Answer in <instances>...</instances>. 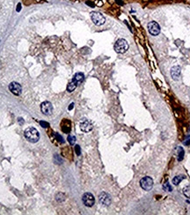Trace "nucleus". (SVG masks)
<instances>
[{"mask_svg": "<svg viewBox=\"0 0 190 215\" xmlns=\"http://www.w3.org/2000/svg\"><path fill=\"white\" fill-rule=\"evenodd\" d=\"M178 161H181L182 160H183V158H184V150H183V148H181V147H178Z\"/></svg>", "mask_w": 190, "mask_h": 215, "instance_id": "2eb2a0df", "label": "nucleus"}, {"mask_svg": "<svg viewBox=\"0 0 190 215\" xmlns=\"http://www.w3.org/2000/svg\"><path fill=\"white\" fill-rule=\"evenodd\" d=\"M73 106H74V103H71V104L70 105V107H69V110L72 109H73Z\"/></svg>", "mask_w": 190, "mask_h": 215, "instance_id": "b1692460", "label": "nucleus"}, {"mask_svg": "<svg viewBox=\"0 0 190 215\" xmlns=\"http://www.w3.org/2000/svg\"><path fill=\"white\" fill-rule=\"evenodd\" d=\"M82 200H83L84 205L87 207H92L95 203V198H94L93 195L92 193H89V192H86L83 195Z\"/></svg>", "mask_w": 190, "mask_h": 215, "instance_id": "423d86ee", "label": "nucleus"}, {"mask_svg": "<svg viewBox=\"0 0 190 215\" xmlns=\"http://www.w3.org/2000/svg\"><path fill=\"white\" fill-rule=\"evenodd\" d=\"M67 139H68V141H69V143H70L71 145H74V144H75V142H76V137L71 136V135L68 136Z\"/></svg>", "mask_w": 190, "mask_h": 215, "instance_id": "a211bd4d", "label": "nucleus"}, {"mask_svg": "<svg viewBox=\"0 0 190 215\" xmlns=\"http://www.w3.org/2000/svg\"><path fill=\"white\" fill-rule=\"evenodd\" d=\"M75 151H76V153H77L78 155H80L81 152H80V146H79L78 145H77L75 146Z\"/></svg>", "mask_w": 190, "mask_h": 215, "instance_id": "4be33fe9", "label": "nucleus"}, {"mask_svg": "<svg viewBox=\"0 0 190 215\" xmlns=\"http://www.w3.org/2000/svg\"><path fill=\"white\" fill-rule=\"evenodd\" d=\"M9 90L12 92V93L14 95H21V92H22V87H21V85L18 82H12L10 83L9 85Z\"/></svg>", "mask_w": 190, "mask_h": 215, "instance_id": "0eeeda50", "label": "nucleus"}, {"mask_svg": "<svg viewBox=\"0 0 190 215\" xmlns=\"http://www.w3.org/2000/svg\"><path fill=\"white\" fill-rule=\"evenodd\" d=\"M186 178V176L184 175H177L175 176L173 179V183L174 184V185H178V184H180V182L184 180Z\"/></svg>", "mask_w": 190, "mask_h": 215, "instance_id": "ddd939ff", "label": "nucleus"}, {"mask_svg": "<svg viewBox=\"0 0 190 215\" xmlns=\"http://www.w3.org/2000/svg\"><path fill=\"white\" fill-rule=\"evenodd\" d=\"M20 9H21V5H20V4H19V5H18V8H17V12H19V11H20Z\"/></svg>", "mask_w": 190, "mask_h": 215, "instance_id": "5701e85b", "label": "nucleus"}, {"mask_svg": "<svg viewBox=\"0 0 190 215\" xmlns=\"http://www.w3.org/2000/svg\"><path fill=\"white\" fill-rule=\"evenodd\" d=\"M24 136L26 140L30 143H37L40 139L39 132L34 127H28L24 132Z\"/></svg>", "mask_w": 190, "mask_h": 215, "instance_id": "f257e3e1", "label": "nucleus"}, {"mask_svg": "<svg viewBox=\"0 0 190 215\" xmlns=\"http://www.w3.org/2000/svg\"><path fill=\"white\" fill-rule=\"evenodd\" d=\"M183 144H184L185 145H190V136H187V137L186 138V139L183 141Z\"/></svg>", "mask_w": 190, "mask_h": 215, "instance_id": "6ab92c4d", "label": "nucleus"}, {"mask_svg": "<svg viewBox=\"0 0 190 215\" xmlns=\"http://www.w3.org/2000/svg\"><path fill=\"white\" fill-rule=\"evenodd\" d=\"M79 127L81 129L82 132H89L92 130L93 126H92V124L87 119H84L80 122L79 124Z\"/></svg>", "mask_w": 190, "mask_h": 215, "instance_id": "1a4fd4ad", "label": "nucleus"}, {"mask_svg": "<svg viewBox=\"0 0 190 215\" xmlns=\"http://www.w3.org/2000/svg\"><path fill=\"white\" fill-rule=\"evenodd\" d=\"M84 78H85V76H84V74H83L82 72H78V73H76V74L74 75V77H73V79H74L78 84H80V83L84 80Z\"/></svg>", "mask_w": 190, "mask_h": 215, "instance_id": "4468645a", "label": "nucleus"}, {"mask_svg": "<svg viewBox=\"0 0 190 215\" xmlns=\"http://www.w3.org/2000/svg\"><path fill=\"white\" fill-rule=\"evenodd\" d=\"M129 49V43L125 39H119L114 44V50L119 54H123Z\"/></svg>", "mask_w": 190, "mask_h": 215, "instance_id": "f03ea898", "label": "nucleus"}, {"mask_svg": "<svg viewBox=\"0 0 190 215\" xmlns=\"http://www.w3.org/2000/svg\"><path fill=\"white\" fill-rule=\"evenodd\" d=\"M41 110L45 116H50L53 112V106L49 102H43L41 104Z\"/></svg>", "mask_w": 190, "mask_h": 215, "instance_id": "6e6552de", "label": "nucleus"}, {"mask_svg": "<svg viewBox=\"0 0 190 215\" xmlns=\"http://www.w3.org/2000/svg\"><path fill=\"white\" fill-rule=\"evenodd\" d=\"M148 30L150 35H157L160 33V26L157 22L156 21H150L148 24Z\"/></svg>", "mask_w": 190, "mask_h": 215, "instance_id": "39448f33", "label": "nucleus"}, {"mask_svg": "<svg viewBox=\"0 0 190 215\" xmlns=\"http://www.w3.org/2000/svg\"><path fill=\"white\" fill-rule=\"evenodd\" d=\"M78 85V83L74 79H72L71 81V82L68 84V86H67V91L70 92V93H71V92H73V91L77 88Z\"/></svg>", "mask_w": 190, "mask_h": 215, "instance_id": "f8f14e48", "label": "nucleus"}, {"mask_svg": "<svg viewBox=\"0 0 190 215\" xmlns=\"http://www.w3.org/2000/svg\"><path fill=\"white\" fill-rule=\"evenodd\" d=\"M140 186L144 191H149L153 187V180L149 176H145V177H144V178H142L140 180Z\"/></svg>", "mask_w": 190, "mask_h": 215, "instance_id": "20e7f679", "label": "nucleus"}, {"mask_svg": "<svg viewBox=\"0 0 190 215\" xmlns=\"http://www.w3.org/2000/svg\"><path fill=\"white\" fill-rule=\"evenodd\" d=\"M55 138H56V139H57V141H59L60 143H63V138L58 134V133H55Z\"/></svg>", "mask_w": 190, "mask_h": 215, "instance_id": "412c9836", "label": "nucleus"}, {"mask_svg": "<svg viewBox=\"0 0 190 215\" xmlns=\"http://www.w3.org/2000/svg\"><path fill=\"white\" fill-rule=\"evenodd\" d=\"M91 19H92V22L97 26H101L106 22L105 17L101 13H97V12H92L91 13Z\"/></svg>", "mask_w": 190, "mask_h": 215, "instance_id": "7ed1b4c3", "label": "nucleus"}, {"mask_svg": "<svg viewBox=\"0 0 190 215\" xmlns=\"http://www.w3.org/2000/svg\"><path fill=\"white\" fill-rule=\"evenodd\" d=\"M183 194H184L187 198H190V185H187V186H186V187L183 189Z\"/></svg>", "mask_w": 190, "mask_h": 215, "instance_id": "dca6fc26", "label": "nucleus"}, {"mask_svg": "<svg viewBox=\"0 0 190 215\" xmlns=\"http://www.w3.org/2000/svg\"><path fill=\"white\" fill-rule=\"evenodd\" d=\"M163 189L166 191H173V188H172V186L170 185V183L168 182H166L164 184H163Z\"/></svg>", "mask_w": 190, "mask_h": 215, "instance_id": "f3484780", "label": "nucleus"}, {"mask_svg": "<svg viewBox=\"0 0 190 215\" xmlns=\"http://www.w3.org/2000/svg\"><path fill=\"white\" fill-rule=\"evenodd\" d=\"M99 200H100L101 204L103 205H105V206H108V205L111 204V198H110V196H109L107 193H106V192H102V193L100 195Z\"/></svg>", "mask_w": 190, "mask_h": 215, "instance_id": "9d476101", "label": "nucleus"}, {"mask_svg": "<svg viewBox=\"0 0 190 215\" xmlns=\"http://www.w3.org/2000/svg\"><path fill=\"white\" fill-rule=\"evenodd\" d=\"M171 75L173 79H178L180 75V66H173L171 69Z\"/></svg>", "mask_w": 190, "mask_h": 215, "instance_id": "9b49d317", "label": "nucleus"}, {"mask_svg": "<svg viewBox=\"0 0 190 215\" xmlns=\"http://www.w3.org/2000/svg\"><path fill=\"white\" fill-rule=\"evenodd\" d=\"M40 125H41L43 128H48V127L49 126V125L48 124V122H44V121H41V122H40Z\"/></svg>", "mask_w": 190, "mask_h": 215, "instance_id": "aec40b11", "label": "nucleus"}]
</instances>
